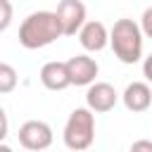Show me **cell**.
I'll return each mask as SVG.
<instances>
[{
    "label": "cell",
    "instance_id": "8fae6325",
    "mask_svg": "<svg viewBox=\"0 0 152 152\" xmlns=\"http://www.w3.org/2000/svg\"><path fill=\"white\" fill-rule=\"evenodd\" d=\"M19 83V76H17V69L12 64H5L0 62V95L5 93H12Z\"/></svg>",
    "mask_w": 152,
    "mask_h": 152
},
{
    "label": "cell",
    "instance_id": "6da1fadb",
    "mask_svg": "<svg viewBox=\"0 0 152 152\" xmlns=\"http://www.w3.org/2000/svg\"><path fill=\"white\" fill-rule=\"evenodd\" d=\"M57 38H62L59 19H57L55 12H48V10L31 12V14L21 21V26H19V43H21L26 50L48 48V45H52Z\"/></svg>",
    "mask_w": 152,
    "mask_h": 152
},
{
    "label": "cell",
    "instance_id": "5bb4252c",
    "mask_svg": "<svg viewBox=\"0 0 152 152\" xmlns=\"http://www.w3.org/2000/svg\"><path fill=\"white\" fill-rule=\"evenodd\" d=\"M7 133H10V119H7V112L0 107V142L7 138Z\"/></svg>",
    "mask_w": 152,
    "mask_h": 152
},
{
    "label": "cell",
    "instance_id": "8992f818",
    "mask_svg": "<svg viewBox=\"0 0 152 152\" xmlns=\"http://www.w3.org/2000/svg\"><path fill=\"white\" fill-rule=\"evenodd\" d=\"M59 26H62V36H76L78 28L86 21V5L81 0H62L55 10Z\"/></svg>",
    "mask_w": 152,
    "mask_h": 152
},
{
    "label": "cell",
    "instance_id": "9c48e42d",
    "mask_svg": "<svg viewBox=\"0 0 152 152\" xmlns=\"http://www.w3.org/2000/svg\"><path fill=\"white\" fill-rule=\"evenodd\" d=\"M121 100H124L126 109L133 112V114L147 112L150 104H152V88H150L145 81H133V83H128L126 90L121 93Z\"/></svg>",
    "mask_w": 152,
    "mask_h": 152
},
{
    "label": "cell",
    "instance_id": "ba28073f",
    "mask_svg": "<svg viewBox=\"0 0 152 152\" xmlns=\"http://www.w3.org/2000/svg\"><path fill=\"white\" fill-rule=\"evenodd\" d=\"M66 71H69V81L71 86H90L100 71L97 62L88 55H76L71 59H66Z\"/></svg>",
    "mask_w": 152,
    "mask_h": 152
},
{
    "label": "cell",
    "instance_id": "52a82bcc",
    "mask_svg": "<svg viewBox=\"0 0 152 152\" xmlns=\"http://www.w3.org/2000/svg\"><path fill=\"white\" fill-rule=\"evenodd\" d=\"M78 43L83 45V50L88 52H100L109 45V31L102 21L97 19H90V21H83V26L78 28Z\"/></svg>",
    "mask_w": 152,
    "mask_h": 152
},
{
    "label": "cell",
    "instance_id": "277c9868",
    "mask_svg": "<svg viewBox=\"0 0 152 152\" xmlns=\"http://www.w3.org/2000/svg\"><path fill=\"white\" fill-rule=\"evenodd\" d=\"M52 128L50 124L40 121V119H31V121H24L19 126V145L26 147V150H48L52 145Z\"/></svg>",
    "mask_w": 152,
    "mask_h": 152
},
{
    "label": "cell",
    "instance_id": "5b68a950",
    "mask_svg": "<svg viewBox=\"0 0 152 152\" xmlns=\"http://www.w3.org/2000/svg\"><path fill=\"white\" fill-rule=\"evenodd\" d=\"M119 102V93L112 83H104V81H93L86 90V107L97 112V114H104L109 109H114V104Z\"/></svg>",
    "mask_w": 152,
    "mask_h": 152
},
{
    "label": "cell",
    "instance_id": "9a60e30c",
    "mask_svg": "<svg viewBox=\"0 0 152 152\" xmlns=\"http://www.w3.org/2000/svg\"><path fill=\"white\" fill-rule=\"evenodd\" d=\"M142 76L152 83V52L145 57V62H142Z\"/></svg>",
    "mask_w": 152,
    "mask_h": 152
},
{
    "label": "cell",
    "instance_id": "7a4b0ae2",
    "mask_svg": "<svg viewBox=\"0 0 152 152\" xmlns=\"http://www.w3.org/2000/svg\"><path fill=\"white\" fill-rule=\"evenodd\" d=\"M142 31L133 19H116L109 31V45L114 57L124 64H135L142 57Z\"/></svg>",
    "mask_w": 152,
    "mask_h": 152
},
{
    "label": "cell",
    "instance_id": "2e32d148",
    "mask_svg": "<svg viewBox=\"0 0 152 152\" xmlns=\"http://www.w3.org/2000/svg\"><path fill=\"white\" fill-rule=\"evenodd\" d=\"M131 150H133V152H138V150H147V152H152V140H135V142L131 145Z\"/></svg>",
    "mask_w": 152,
    "mask_h": 152
},
{
    "label": "cell",
    "instance_id": "3957f363",
    "mask_svg": "<svg viewBox=\"0 0 152 152\" xmlns=\"http://www.w3.org/2000/svg\"><path fill=\"white\" fill-rule=\"evenodd\" d=\"M62 140L74 152L88 150L95 140V112L88 107H76L64 124Z\"/></svg>",
    "mask_w": 152,
    "mask_h": 152
},
{
    "label": "cell",
    "instance_id": "30bf717a",
    "mask_svg": "<svg viewBox=\"0 0 152 152\" xmlns=\"http://www.w3.org/2000/svg\"><path fill=\"white\" fill-rule=\"evenodd\" d=\"M40 83L48 90H64L71 86L69 81V71H66V62H45L40 66Z\"/></svg>",
    "mask_w": 152,
    "mask_h": 152
},
{
    "label": "cell",
    "instance_id": "4fadbf2b",
    "mask_svg": "<svg viewBox=\"0 0 152 152\" xmlns=\"http://www.w3.org/2000/svg\"><path fill=\"white\" fill-rule=\"evenodd\" d=\"M140 31L145 38H152V7H147L140 17Z\"/></svg>",
    "mask_w": 152,
    "mask_h": 152
},
{
    "label": "cell",
    "instance_id": "7c38bea8",
    "mask_svg": "<svg viewBox=\"0 0 152 152\" xmlns=\"http://www.w3.org/2000/svg\"><path fill=\"white\" fill-rule=\"evenodd\" d=\"M12 17H14V7L10 0H0V33L12 24Z\"/></svg>",
    "mask_w": 152,
    "mask_h": 152
}]
</instances>
